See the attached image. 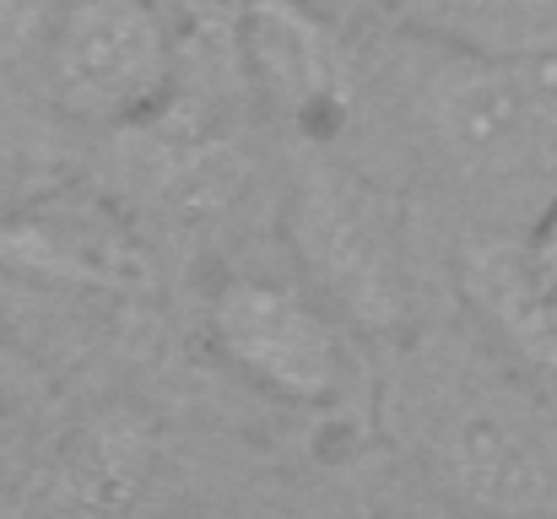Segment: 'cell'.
I'll use <instances>...</instances> for the list:
<instances>
[{
	"label": "cell",
	"mask_w": 557,
	"mask_h": 519,
	"mask_svg": "<svg viewBox=\"0 0 557 519\" xmlns=\"http://www.w3.org/2000/svg\"><path fill=\"white\" fill-rule=\"evenodd\" d=\"M389 428L455 504L557 515V400L482 325L400 336Z\"/></svg>",
	"instance_id": "cell-1"
},
{
	"label": "cell",
	"mask_w": 557,
	"mask_h": 519,
	"mask_svg": "<svg viewBox=\"0 0 557 519\" xmlns=\"http://www.w3.org/2000/svg\"><path fill=\"white\" fill-rule=\"evenodd\" d=\"M384 76L417 147L487 206L557 189V49L482 54L389 27Z\"/></svg>",
	"instance_id": "cell-2"
},
{
	"label": "cell",
	"mask_w": 557,
	"mask_h": 519,
	"mask_svg": "<svg viewBox=\"0 0 557 519\" xmlns=\"http://www.w3.org/2000/svg\"><path fill=\"white\" fill-rule=\"evenodd\" d=\"M282 233L309 293L363 336L411 331V249L400 200L347 158L309 147L282 200Z\"/></svg>",
	"instance_id": "cell-3"
},
{
	"label": "cell",
	"mask_w": 557,
	"mask_h": 519,
	"mask_svg": "<svg viewBox=\"0 0 557 519\" xmlns=\"http://www.w3.org/2000/svg\"><path fill=\"white\" fill-rule=\"evenodd\" d=\"M180 71L163 0H54L44 27L49 98L87 125L147 120Z\"/></svg>",
	"instance_id": "cell-4"
},
{
	"label": "cell",
	"mask_w": 557,
	"mask_h": 519,
	"mask_svg": "<svg viewBox=\"0 0 557 519\" xmlns=\"http://www.w3.org/2000/svg\"><path fill=\"white\" fill-rule=\"evenodd\" d=\"M206 331L216 357L238 379H249L255 390L276 400L320 406L347 379V351L331 325V309L298 287L238 276L211 298Z\"/></svg>",
	"instance_id": "cell-5"
},
{
	"label": "cell",
	"mask_w": 557,
	"mask_h": 519,
	"mask_svg": "<svg viewBox=\"0 0 557 519\" xmlns=\"http://www.w3.org/2000/svg\"><path fill=\"white\" fill-rule=\"evenodd\" d=\"M227 27L244 76L282 120L325 136L352 109L358 54L314 0H238Z\"/></svg>",
	"instance_id": "cell-6"
},
{
	"label": "cell",
	"mask_w": 557,
	"mask_h": 519,
	"mask_svg": "<svg viewBox=\"0 0 557 519\" xmlns=\"http://www.w3.org/2000/svg\"><path fill=\"white\" fill-rule=\"evenodd\" d=\"M395 33L482 49V54H536L557 49V0H373Z\"/></svg>",
	"instance_id": "cell-7"
},
{
	"label": "cell",
	"mask_w": 557,
	"mask_h": 519,
	"mask_svg": "<svg viewBox=\"0 0 557 519\" xmlns=\"http://www.w3.org/2000/svg\"><path fill=\"white\" fill-rule=\"evenodd\" d=\"M520 260H525L531 287L557 304V189L525 217V227H520Z\"/></svg>",
	"instance_id": "cell-8"
}]
</instances>
